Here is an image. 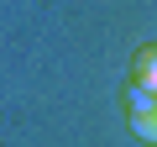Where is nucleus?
Masks as SVG:
<instances>
[{
  "label": "nucleus",
  "instance_id": "obj_3",
  "mask_svg": "<svg viewBox=\"0 0 157 147\" xmlns=\"http://www.w3.org/2000/svg\"><path fill=\"white\" fill-rule=\"evenodd\" d=\"M131 131L141 142H157V116H131Z\"/></svg>",
  "mask_w": 157,
  "mask_h": 147
},
{
  "label": "nucleus",
  "instance_id": "obj_1",
  "mask_svg": "<svg viewBox=\"0 0 157 147\" xmlns=\"http://www.w3.org/2000/svg\"><path fill=\"white\" fill-rule=\"evenodd\" d=\"M136 84H147V89L157 95V47H147V53L136 58Z\"/></svg>",
  "mask_w": 157,
  "mask_h": 147
},
{
  "label": "nucleus",
  "instance_id": "obj_2",
  "mask_svg": "<svg viewBox=\"0 0 157 147\" xmlns=\"http://www.w3.org/2000/svg\"><path fill=\"white\" fill-rule=\"evenodd\" d=\"M126 105H131V116H157V95H152L147 84H136V89L126 95Z\"/></svg>",
  "mask_w": 157,
  "mask_h": 147
}]
</instances>
